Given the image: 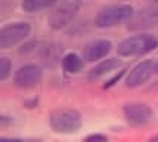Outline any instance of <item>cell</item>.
Segmentation results:
<instances>
[{"label": "cell", "mask_w": 158, "mask_h": 142, "mask_svg": "<svg viewBox=\"0 0 158 142\" xmlns=\"http://www.w3.org/2000/svg\"><path fill=\"white\" fill-rule=\"evenodd\" d=\"M135 11L133 6L127 3H118L102 7L95 18V25L99 28H111L121 22H126L133 18Z\"/></svg>", "instance_id": "cell-1"}, {"label": "cell", "mask_w": 158, "mask_h": 142, "mask_svg": "<svg viewBox=\"0 0 158 142\" xmlns=\"http://www.w3.org/2000/svg\"><path fill=\"white\" fill-rule=\"evenodd\" d=\"M49 124L56 133H77L81 127V115L74 108L56 110L49 117Z\"/></svg>", "instance_id": "cell-2"}, {"label": "cell", "mask_w": 158, "mask_h": 142, "mask_svg": "<svg viewBox=\"0 0 158 142\" xmlns=\"http://www.w3.org/2000/svg\"><path fill=\"white\" fill-rule=\"evenodd\" d=\"M158 47L157 37L151 34H139L123 40L117 47L120 56H140L152 52Z\"/></svg>", "instance_id": "cell-3"}, {"label": "cell", "mask_w": 158, "mask_h": 142, "mask_svg": "<svg viewBox=\"0 0 158 142\" xmlns=\"http://www.w3.org/2000/svg\"><path fill=\"white\" fill-rule=\"evenodd\" d=\"M81 3L77 0H64L56 2V5L49 12V25L52 30H62L76 18L77 12L80 11Z\"/></svg>", "instance_id": "cell-4"}, {"label": "cell", "mask_w": 158, "mask_h": 142, "mask_svg": "<svg viewBox=\"0 0 158 142\" xmlns=\"http://www.w3.org/2000/svg\"><path fill=\"white\" fill-rule=\"evenodd\" d=\"M31 33V25L28 22H14L0 30V49L9 47L24 41Z\"/></svg>", "instance_id": "cell-5"}, {"label": "cell", "mask_w": 158, "mask_h": 142, "mask_svg": "<svg viewBox=\"0 0 158 142\" xmlns=\"http://www.w3.org/2000/svg\"><path fill=\"white\" fill-rule=\"evenodd\" d=\"M124 118L130 126H145L152 120V110L149 105L142 102H130L123 108Z\"/></svg>", "instance_id": "cell-6"}, {"label": "cell", "mask_w": 158, "mask_h": 142, "mask_svg": "<svg viewBox=\"0 0 158 142\" xmlns=\"http://www.w3.org/2000/svg\"><path fill=\"white\" fill-rule=\"evenodd\" d=\"M155 65H157V62H154L152 59H145V61L139 62L138 65H135L129 71V74L126 77V81H124L126 86L127 88H139V86H142L155 73Z\"/></svg>", "instance_id": "cell-7"}, {"label": "cell", "mask_w": 158, "mask_h": 142, "mask_svg": "<svg viewBox=\"0 0 158 142\" xmlns=\"http://www.w3.org/2000/svg\"><path fill=\"white\" fill-rule=\"evenodd\" d=\"M41 77H43V71L39 65L27 64V65H22L16 70V73L14 75V81L18 88L30 89L37 86L41 81Z\"/></svg>", "instance_id": "cell-8"}, {"label": "cell", "mask_w": 158, "mask_h": 142, "mask_svg": "<svg viewBox=\"0 0 158 142\" xmlns=\"http://www.w3.org/2000/svg\"><path fill=\"white\" fill-rule=\"evenodd\" d=\"M158 24V5L143 7L139 11L138 15H135L133 21L130 22L129 28L131 30H140V28H149Z\"/></svg>", "instance_id": "cell-9"}, {"label": "cell", "mask_w": 158, "mask_h": 142, "mask_svg": "<svg viewBox=\"0 0 158 142\" xmlns=\"http://www.w3.org/2000/svg\"><path fill=\"white\" fill-rule=\"evenodd\" d=\"M111 50H112V43L110 40H95L84 47L83 58L87 62H95L105 58Z\"/></svg>", "instance_id": "cell-10"}, {"label": "cell", "mask_w": 158, "mask_h": 142, "mask_svg": "<svg viewBox=\"0 0 158 142\" xmlns=\"http://www.w3.org/2000/svg\"><path fill=\"white\" fill-rule=\"evenodd\" d=\"M120 65H121V61H120L118 58H106V59H102L98 65H95V67L90 70L89 79L90 80H96L99 77H102V75L114 71V70L118 68Z\"/></svg>", "instance_id": "cell-11"}, {"label": "cell", "mask_w": 158, "mask_h": 142, "mask_svg": "<svg viewBox=\"0 0 158 142\" xmlns=\"http://www.w3.org/2000/svg\"><path fill=\"white\" fill-rule=\"evenodd\" d=\"M61 65H62V70L68 74H77L80 73L84 67V62H83V58L80 55L77 54H67L61 61Z\"/></svg>", "instance_id": "cell-12"}, {"label": "cell", "mask_w": 158, "mask_h": 142, "mask_svg": "<svg viewBox=\"0 0 158 142\" xmlns=\"http://www.w3.org/2000/svg\"><path fill=\"white\" fill-rule=\"evenodd\" d=\"M56 5L53 0H25L22 2V9L25 12H39V11H44V9H52Z\"/></svg>", "instance_id": "cell-13"}, {"label": "cell", "mask_w": 158, "mask_h": 142, "mask_svg": "<svg viewBox=\"0 0 158 142\" xmlns=\"http://www.w3.org/2000/svg\"><path fill=\"white\" fill-rule=\"evenodd\" d=\"M10 61L7 59L6 56H2L0 58V80L5 81L10 74Z\"/></svg>", "instance_id": "cell-14"}, {"label": "cell", "mask_w": 158, "mask_h": 142, "mask_svg": "<svg viewBox=\"0 0 158 142\" xmlns=\"http://www.w3.org/2000/svg\"><path fill=\"white\" fill-rule=\"evenodd\" d=\"M126 71H127V70L124 68V70H121V71H120L118 74H115L114 77H112V79H111V80H108V83H105V84H103V89H110V88H112V86H114V84H115L117 81L121 80V77H123V75L126 74Z\"/></svg>", "instance_id": "cell-15"}, {"label": "cell", "mask_w": 158, "mask_h": 142, "mask_svg": "<svg viewBox=\"0 0 158 142\" xmlns=\"http://www.w3.org/2000/svg\"><path fill=\"white\" fill-rule=\"evenodd\" d=\"M83 142H108V138L105 135H101V133H93V135L86 136Z\"/></svg>", "instance_id": "cell-16"}, {"label": "cell", "mask_w": 158, "mask_h": 142, "mask_svg": "<svg viewBox=\"0 0 158 142\" xmlns=\"http://www.w3.org/2000/svg\"><path fill=\"white\" fill-rule=\"evenodd\" d=\"M0 142H41L37 139H18V138H2Z\"/></svg>", "instance_id": "cell-17"}, {"label": "cell", "mask_w": 158, "mask_h": 142, "mask_svg": "<svg viewBox=\"0 0 158 142\" xmlns=\"http://www.w3.org/2000/svg\"><path fill=\"white\" fill-rule=\"evenodd\" d=\"M148 142H158V135H155L154 138H151V139H149Z\"/></svg>", "instance_id": "cell-18"}, {"label": "cell", "mask_w": 158, "mask_h": 142, "mask_svg": "<svg viewBox=\"0 0 158 142\" xmlns=\"http://www.w3.org/2000/svg\"><path fill=\"white\" fill-rule=\"evenodd\" d=\"M155 74H158V62H157V65H155Z\"/></svg>", "instance_id": "cell-19"}]
</instances>
